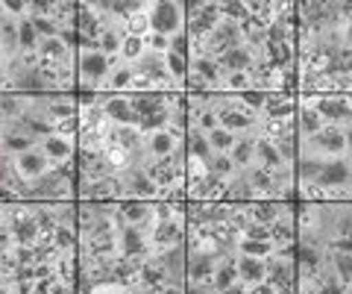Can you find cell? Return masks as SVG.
Returning <instances> with one entry per match:
<instances>
[{"instance_id": "obj_47", "label": "cell", "mask_w": 352, "mask_h": 294, "mask_svg": "<svg viewBox=\"0 0 352 294\" xmlns=\"http://www.w3.org/2000/svg\"><path fill=\"white\" fill-rule=\"evenodd\" d=\"M80 129V118H68V121H59L56 124V133L65 138H74V133Z\"/></svg>"}, {"instance_id": "obj_42", "label": "cell", "mask_w": 352, "mask_h": 294, "mask_svg": "<svg viewBox=\"0 0 352 294\" xmlns=\"http://www.w3.org/2000/svg\"><path fill=\"white\" fill-rule=\"evenodd\" d=\"M147 50L168 56V53H170V39L168 36H159V32H150V36H147Z\"/></svg>"}, {"instance_id": "obj_44", "label": "cell", "mask_w": 352, "mask_h": 294, "mask_svg": "<svg viewBox=\"0 0 352 294\" xmlns=\"http://www.w3.org/2000/svg\"><path fill=\"white\" fill-rule=\"evenodd\" d=\"M226 85H229V89H232L235 94L252 89V85H250V74H226Z\"/></svg>"}, {"instance_id": "obj_7", "label": "cell", "mask_w": 352, "mask_h": 294, "mask_svg": "<svg viewBox=\"0 0 352 294\" xmlns=\"http://www.w3.org/2000/svg\"><path fill=\"white\" fill-rule=\"evenodd\" d=\"M100 106H103L109 121H115V127H138L141 124V118L135 115V109H132L126 94H112V92L103 94L100 92Z\"/></svg>"}, {"instance_id": "obj_1", "label": "cell", "mask_w": 352, "mask_h": 294, "mask_svg": "<svg viewBox=\"0 0 352 294\" xmlns=\"http://www.w3.org/2000/svg\"><path fill=\"white\" fill-rule=\"evenodd\" d=\"M112 71H115V59L106 56L100 48H80L76 50V74H80V80H85L82 89L97 92V85L112 77Z\"/></svg>"}, {"instance_id": "obj_48", "label": "cell", "mask_w": 352, "mask_h": 294, "mask_svg": "<svg viewBox=\"0 0 352 294\" xmlns=\"http://www.w3.org/2000/svg\"><path fill=\"white\" fill-rule=\"evenodd\" d=\"M185 291L188 294H220L212 282H203V286H194V282H188V286H185Z\"/></svg>"}, {"instance_id": "obj_22", "label": "cell", "mask_w": 352, "mask_h": 294, "mask_svg": "<svg viewBox=\"0 0 352 294\" xmlns=\"http://www.w3.org/2000/svg\"><path fill=\"white\" fill-rule=\"evenodd\" d=\"M41 150L47 154V159L53 165H62V162H71L74 159V138H65V136H50L41 141Z\"/></svg>"}, {"instance_id": "obj_14", "label": "cell", "mask_w": 352, "mask_h": 294, "mask_svg": "<svg viewBox=\"0 0 352 294\" xmlns=\"http://www.w3.org/2000/svg\"><path fill=\"white\" fill-rule=\"evenodd\" d=\"M0 48H3V65H9V59H18V50H21L18 18H12L9 12L0 15Z\"/></svg>"}, {"instance_id": "obj_10", "label": "cell", "mask_w": 352, "mask_h": 294, "mask_svg": "<svg viewBox=\"0 0 352 294\" xmlns=\"http://www.w3.org/2000/svg\"><path fill=\"white\" fill-rule=\"evenodd\" d=\"M118 250L124 259H141V256L150 253V238L141 227L126 224L118 230Z\"/></svg>"}, {"instance_id": "obj_13", "label": "cell", "mask_w": 352, "mask_h": 294, "mask_svg": "<svg viewBox=\"0 0 352 294\" xmlns=\"http://www.w3.org/2000/svg\"><path fill=\"white\" fill-rule=\"evenodd\" d=\"M220 68H223L226 74H250L252 65H256V53H252L250 45H241L235 50H226L217 56Z\"/></svg>"}, {"instance_id": "obj_25", "label": "cell", "mask_w": 352, "mask_h": 294, "mask_svg": "<svg viewBox=\"0 0 352 294\" xmlns=\"http://www.w3.org/2000/svg\"><path fill=\"white\" fill-rule=\"evenodd\" d=\"M220 127L223 129H232V133H250V129H256V118H252L250 109H226V112H220Z\"/></svg>"}, {"instance_id": "obj_11", "label": "cell", "mask_w": 352, "mask_h": 294, "mask_svg": "<svg viewBox=\"0 0 352 294\" xmlns=\"http://www.w3.org/2000/svg\"><path fill=\"white\" fill-rule=\"evenodd\" d=\"M118 215L124 218V227L132 224V227H141V230H153L156 227V206H150L144 200H118Z\"/></svg>"}, {"instance_id": "obj_38", "label": "cell", "mask_w": 352, "mask_h": 294, "mask_svg": "<svg viewBox=\"0 0 352 294\" xmlns=\"http://www.w3.org/2000/svg\"><path fill=\"white\" fill-rule=\"evenodd\" d=\"M220 12H223V18H229V21L244 24L250 18V3H241V0H220Z\"/></svg>"}, {"instance_id": "obj_43", "label": "cell", "mask_w": 352, "mask_h": 294, "mask_svg": "<svg viewBox=\"0 0 352 294\" xmlns=\"http://www.w3.org/2000/svg\"><path fill=\"white\" fill-rule=\"evenodd\" d=\"M3 12L12 18H27L30 15V0H3Z\"/></svg>"}, {"instance_id": "obj_33", "label": "cell", "mask_w": 352, "mask_h": 294, "mask_svg": "<svg viewBox=\"0 0 352 294\" xmlns=\"http://www.w3.org/2000/svg\"><path fill=\"white\" fill-rule=\"evenodd\" d=\"M206 171L208 174H217V177H223V180H232L238 165H235V159L229 156V154H214L212 159L206 162Z\"/></svg>"}, {"instance_id": "obj_12", "label": "cell", "mask_w": 352, "mask_h": 294, "mask_svg": "<svg viewBox=\"0 0 352 294\" xmlns=\"http://www.w3.org/2000/svg\"><path fill=\"white\" fill-rule=\"evenodd\" d=\"M15 168H18V174H21V177H24L27 182H32V180L44 177V174H47V171L53 168V162L47 159V154H44L41 145H38V147L27 150V154L15 156Z\"/></svg>"}, {"instance_id": "obj_21", "label": "cell", "mask_w": 352, "mask_h": 294, "mask_svg": "<svg viewBox=\"0 0 352 294\" xmlns=\"http://www.w3.org/2000/svg\"><path fill=\"white\" fill-rule=\"evenodd\" d=\"M185 150H188V156L200 159V162H208L214 156L212 150V141H208V133H203L200 127H188V133H185Z\"/></svg>"}, {"instance_id": "obj_41", "label": "cell", "mask_w": 352, "mask_h": 294, "mask_svg": "<svg viewBox=\"0 0 352 294\" xmlns=\"http://www.w3.org/2000/svg\"><path fill=\"white\" fill-rule=\"evenodd\" d=\"M191 36H188V30H185V32H179V36H173L170 39V50L173 53H179V56H188L191 59Z\"/></svg>"}, {"instance_id": "obj_16", "label": "cell", "mask_w": 352, "mask_h": 294, "mask_svg": "<svg viewBox=\"0 0 352 294\" xmlns=\"http://www.w3.org/2000/svg\"><path fill=\"white\" fill-rule=\"evenodd\" d=\"M238 259V277L247 286H258V282H267V259H256V256H235Z\"/></svg>"}, {"instance_id": "obj_28", "label": "cell", "mask_w": 352, "mask_h": 294, "mask_svg": "<svg viewBox=\"0 0 352 294\" xmlns=\"http://www.w3.org/2000/svg\"><path fill=\"white\" fill-rule=\"evenodd\" d=\"M138 83V71L132 68V65H118V68L112 71V77L106 80V89L112 94H120V92H132V85Z\"/></svg>"}, {"instance_id": "obj_30", "label": "cell", "mask_w": 352, "mask_h": 294, "mask_svg": "<svg viewBox=\"0 0 352 294\" xmlns=\"http://www.w3.org/2000/svg\"><path fill=\"white\" fill-rule=\"evenodd\" d=\"M238 253L241 256H256V259H270L273 253H276V244L273 242H258V238H247L241 235L238 238Z\"/></svg>"}, {"instance_id": "obj_32", "label": "cell", "mask_w": 352, "mask_h": 294, "mask_svg": "<svg viewBox=\"0 0 352 294\" xmlns=\"http://www.w3.org/2000/svg\"><path fill=\"white\" fill-rule=\"evenodd\" d=\"M329 265H332L338 280L349 288L352 286V253H335V250H329Z\"/></svg>"}, {"instance_id": "obj_53", "label": "cell", "mask_w": 352, "mask_h": 294, "mask_svg": "<svg viewBox=\"0 0 352 294\" xmlns=\"http://www.w3.org/2000/svg\"><path fill=\"white\" fill-rule=\"evenodd\" d=\"M346 294H352V286H349V288H346Z\"/></svg>"}, {"instance_id": "obj_24", "label": "cell", "mask_w": 352, "mask_h": 294, "mask_svg": "<svg viewBox=\"0 0 352 294\" xmlns=\"http://www.w3.org/2000/svg\"><path fill=\"white\" fill-rule=\"evenodd\" d=\"M296 127H300V141H302V138H314L326 124H323V115L308 103L296 109Z\"/></svg>"}, {"instance_id": "obj_26", "label": "cell", "mask_w": 352, "mask_h": 294, "mask_svg": "<svg viewBox=\"0 0 352 294\" xmlns=\"http://www.w3.org/2000/svg\"><path fill=\"white\" fill-rule=\"evenodd\" d=\"M288 212L291 209H285V215H288ZM285 215L270 227V242L276 244V247H288L294 242H300V227H296L291 218H285Z\"/></svg>"}, {"instance_id": "obj_9", "label": "cell", "mask_w": 352, "mask_h": 294, "mask_svg": "<svg viewBox=\"0 0 352 294\" xmlns=\"http://www.w3.org/2000/svg\"><path fill=\"white\" fill-rule=\"evenodd\" d=\"M223 253H208V250H191L188 253V282L203 286V282L214 280V271L220 265Z\"/></svg>"}, {"instance_id": "obj_17", "label": "cell", "mask_w": 352, "mask_h": 294, "mask_svg": "<svg viewBox=\"0 0 352 294\" xmlns=\"http://www.w3.org/2000/svg\"><path fill=\"white\" fill-rule=\"evenodd\" d=\"M191 74H197L206 85H217L220 80H223V68H220L217 56H208V53H194Z\"/></svg>"}, {"instance_id": "obj_46", "label": "cell", "mask_w": 352, "mask_h": 294, "mask_svg": "<svg viewBox=\"0 0 352 294\" xmlns=\"http://www.w3.org/2000/svg\"><path fill=\"white\" fill-rule=\"evenodd\" d=\"M329 250H335V253H352V238L349 235H335L332 242H329Z\"/></svg>"}, {"instance_id": "obj_40", "label": "cell", "mask_w": 352, "mask_h": 294, "mask_svg": "<svg viewBox=\"0 0 352 294\" xmlns=\"http://www.w3.org/2000/svg\"><path fill=\"white\" fill-rule=\"evenodd\" d=\"M241 103H244L250 112H264V106H267V92L264 89H247V92H241Z\"/></svg>"}, {"instance_id": "obj_15", "label": "cell", "mask_w": 352, "mask_h": 294, "mask_svg": "<svg viewBox=\"0 0 352 294\" xmlns=\"http://www.w3.org/2000/svg\"><path fill=\"white\" fill-rule=\"evenodd\" d=\"M323 165H326V159H323L320 154H311V150H302L300 159H296V174H300L302 189H311V186H317V180H320V174H323Z\"/></svg>"}, {"instance_id": "obj_27", "label": "cell", "mask_w": 352, "mask_h": 294, "mask_svg": "<svg viewBox=\"0 0 352 294\" xmlns=\"http://www.w3.org/2000/svg\"><path fill=\"white\" fill-rule=\"evenodd\" d=\"M294 101L288 92H267V106H264V115L270 121H282V118H291L294 115Z\"/></svg>"}, {"instance_id": "obj_51", "label": "cell", "mask_w": 352, "mask_h": 294, "mask_svg": "<svg viewBox=\"0 0 352 294\" xmlns=\"http://www.w3.org/2000/svg\"><path fill=\"white\" fill-rule=\"evenodd\" d=\"M159 294H188V291H185V286H176V282H170V286H162Z\"/></svg>"}, {"instance_id": "obj_6", "label": "cell", "mask_w": 352, "mask_h": 294, "mask_svg": "<svg viewBox=\"0 0 352 294\" xmlns=\"http://www.w3.org/2000/svg\"><path fill=\"white\" fill-rule=\"evenodd\" d=\"M346 147H349L346 129H340L338 124H326L314 138H302V150H311V154H332V156H340Z\"/></svg>"}, {"instance_id": "obj_23", "label": "cell", "mask_w": 352, "mask_h": 294, "mask_svg": "<svg viewBox=\"0 0 352 294\" xmlns=\"http://www.w3.org/2000/svg\"><path fill=\"white\" fill-rule=\"evenodd\" d=\"M229 156L235 159V165L241 171H252L258 165V154H256V138L252 136H238V145L229 150Z\"/></svg>"}, {"instance_id": "obj_4", "label": "cell", "mask_w": 352, "mask_h": 294, "mask_svg": "<svg viewBox=\"0 0 352 294\" xmlns=\"http://www.w3.org/2000/svg\"><path fill=\"white\" fill-rule=\"evenodd\" d=\"M120 182V200H147L162 194V189L156 186V180L150 177L147 165H129L124 168V174L118 177Z\"/></svg>"}, {"instance_id": "obj_52", "label": "cell", "mask_w": 352, "mask_h": 294, "mask_svg": "<svg viewBox=\"0 0 352 294\" xmlns=\"http://www.w3.org/2000/svg\"><path fill=\"white\" fill-rule=\"evenodd\" d=\"M346 141H349V156H352V124L346 127Z\"/></svg>"}, {"instance_id": "obj_29", "label": "cell", "mask_w": 352, "mask_h": 294, "mask_svg": "<svg viewBox=\"0 0 352 294\" xmlns=\"http://www.w3.org/2000/svg\"><path fill=\"white\" fill-rule=\"evenodd\" d=\"M241 277H238V259H229V256H223L220 259V265H217V271H214V280H212V286L223 294L229 286H235Z\"/></svg>"}, {"instance_id": "obj_45", "label": "cell", "mask_w": 352, "mask_h": 294, "mask_svg": "<svg viewBox=\"0 0 352 294\" xmlns=\"http://www.w3.org/2000/svg\"><path fill=\"white\" fill-rule=\"evenodd\" d=\"M247 238H258V242H270V227L267 224H258V221H252L247 230H244Z\"/></svg>"}, {"instance_id": "obj_8", "label": "cell", "mask_w": 352, "mask_h": 294, "mask_svg": "<svg viewBox=\"0 0 352 294\" xmlns=\"http://www.w3.org/2000/svg\"><path fill=\"white\" fill-rule=\"evenodd\" d=\"M311 106L323 115V121H329V124H338V127L346 124L349 127V121H352V101L344 97V94H320Z\"/></svg>"}, {"instance_id": "obj_34", "label": "cell", "mask_w": 352, "mask_h": 294, "mask_svg": "<svg viewBox=\"0 0 352 294\" xmlns=\"http://www.w3.org/2000/svg\"><path fill=\"white\" fill-rule=\"evenodd\" d=\"M164 65H168V74L176 80V83H185L188 80V74H191V59L188 56H179V53H168L164 56Z\"/></svg>"}, {"instance_id": "obj_49", "label": "cell", "mask_w": 352, "mask_h": 294, "mask_svg": "<svg viewBox=\"0 0 352 294\" xmlns=\"http://www.w3.org/2000/svg\"><path fill=\"white\" fill-rule=\"evenodd\" d=\"M250 294H279L276 286H270V282H258V286H252Z\"/></svg>"}, {"instance_id": "obj_18", "label": "cell", "mask_w": 352, "mask_h": 294, "mask_svg": "<svg viewBox=\"0 0 352 294\" xmlns=\"http://www.w3.org/2000/svg\"><path fill=\"white\" fill-rule=\"evenodd\" d=\"M153 244L156 247H179L182 244V224L176 221V218H168V221H156L153 227Z\"/></svg>"}, {"instance_id": "obj_2", "label": "cell", "mask_w": 352, "mask_h": 294, "mask_svg": "<svg viewBox=\"0 0 352 294\" xmlns=\"http://www.w3.org/2000/svg\"><path fill=\"white\" fill-rule=\"evenodd\" d=\"M150 27L159 36H179V32L188 30V18H185V3H176V0H156L150 3Z\"/></svg>"}, {"instance_id": "obj_5", "label": "cell", "mask_w": 352, "mask_h": 294, "mask_svg": "<svg viewBox=\"0 0 352 294\" xmlns=\"http://www.w3.org/2000/svg\"><path fill=\"white\" fill-rule=\"evenodd\" d=\"M71 191H74V180L65 177L59 168H50L44 177L27 182V198H36V200H53V203H59V200L68 198Z\"/></svg>"}, {"instance_id": "obj_31", "label": "cell", "mask_w": 352, "mask_h": 294, "mask_svg": "<svg viewBox=\"0 0 352 294\" xmlns=\"http://www.w3.org/2000/svg\"><path fill=\"white\" fill-rule=\"evenodd\" d=\"M32 147H38V141L32 138V136H27L24 129L3 136V154H9V156H12V154L21 156V154H27V150H32Z\"/></svg>"}, {"instance_id": "obj_36", "label": "cell", "mask_w": 352, "mask_h": 294, "mask_svg": "<svg viewBox=\"0 0 352 294\" xmlns=\"http://www.w3.org/2000/svg\"><path fill=\"white\" fill-rule=\"evenodd\" d=\"M147 53V39H138V36H126L124 39V48H120V59H126V65H135L141 56Z\"/></svg>"}, {"instance_id": "obj_19", "label": "cell", "mask_w": 352, "mask_h": 294, "mask_svg": "<svg viewBox=\"0 0 352 294\" xmlns=\"http://www.w3.org/2000/svg\"><path fill=\"white\" fill-rule=\"evenodd\" d=\"M256 154H258V165L261 168H267V171H285L288 168V162H285V156L279 154V145L276 141H270V138H256Z\"/></svg>"}, {"instance_id": "obj_39", "label": "cell", "mask_w": 352, "mask_h": 294, "mask_svg": "<svg viewBox=\"0 0 352 294\" xmlns=\"http://www.w3.org/2000/svg\"><path fill=\"white\" fill-rule=\"evenodd\" d=\"M74 244H76L74 227H65V224H59V227H56V233H53V247H56L59 253H71Z\"/></svg>"}, {"instance_id": "obj_35", "label": "cell", "mask_w": 352, "mask_h": 294, "mask_svg": "<svg viewBox=\"0 0 352 294\" xmlns=\"http://www.w3.org/2000/svg\"><path fill=\"white\" fill-rule=\"evenodd\" d=\"M208 141H212V150L214 154H229L235 145H238V136L232 133V129H223V127H217L208 133Z\"/></svg>"}, {"instance_id": "obj_37", "label": "cell", "mask_w": 352, "mask_h": 294, "mask_svg": "<svg viewBox=\"0 0 352 294\" xmlns=\"http://www.w3.org/2000/svg\"><path fill=\"white\" fill-rule=\"evenodd\" d=\"M32 21V27L38 30V36L41 39H59L62 36V24L56 18H47V15H30Z\"/></svg>"}, {"instance_id": "obj_20", "label": "cell", "mask_w": 352, "mask_h": 294, "mask_svg": "<svg viewBox=\"0 0 352 294\" xmlns=\"http://www.w3.org/2000/svg\"><path fill=\"white\" fill-rule=\"evenodd\" d=\"M176 136L170 129H159V133H147V156L150 159H168L176 154Z\"/></svg>"}, {"instance_id": "obj_3", "label": "cell", "mask_w": 352, "mask_h": 294, "mask_svg": "<svg viewBox=\"0 0 352 294\" xmlns=\"http://www.w3.org/2000/svg\"><path fill=\"white\" fill-rule=\"evenodd\" d=\"M349 186H352V162L344 159V156H332V159H326L317 186L305 189V194H308V198H320V194H340V191H346Z\"/></svg>"}, {"instance_id": "obj_50", "label": "cell", "mask_w": 352, "mask_h": 294, "mask_svg": "<svg viewBox=\"0 0 352 294\" xmlns=\"http://www.w3.org/2000/svg\"><path fill=\"white\" fill-rule=\"evenodd\" d=\"M223 294H250V286H247V282H241V280H238L235 286H229Z\"/></svg>"}]
</instances>
